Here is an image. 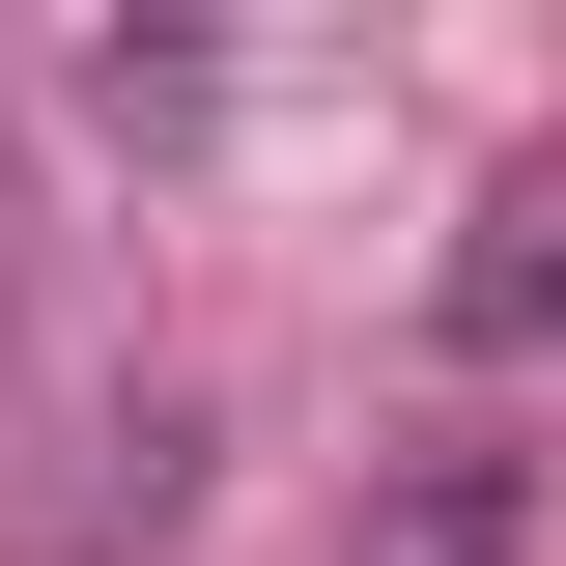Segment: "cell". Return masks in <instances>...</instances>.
Masks as SVG:
<instances>
[{"label":"cell","instance_id":"obj_1","mask_svg":"<svg viewBox=\"0 0 566 566\" xmlns=\"http://www.w3.org/2000/svg\"><path fill=\"white\" fill-rule=\"evenodd\" d=\"M340 566H538V453H510V424H424V453H368Z\"/></svg>","mask_w":566,"mask_h":566},{"label":"cell","instance_id":"obj_2","mask_svg":"<svg viewBox=\"0 0 566 566\" xmlns=\"http://www.w3.org/2000/svg\"><path fill=\"white\" fill-rule=\"evenodd\" d=\"M453 340H482V368L566 340V142H510V170H482V227H453Z\"/></svg>","mask_w":566,"mask_h":566}]
</instances>
